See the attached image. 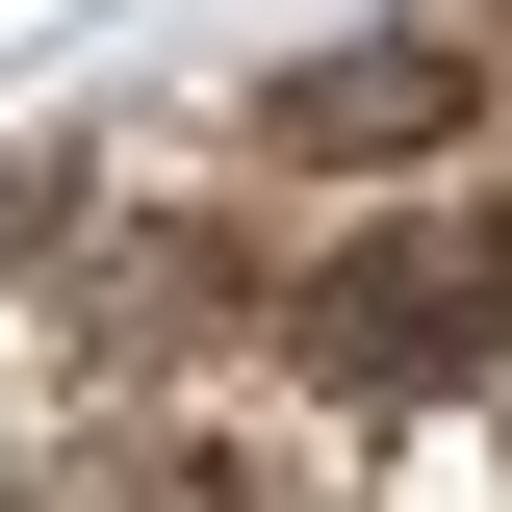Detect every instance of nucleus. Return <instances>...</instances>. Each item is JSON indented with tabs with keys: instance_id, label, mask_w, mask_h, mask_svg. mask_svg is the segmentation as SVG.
Wrapping results in <instances>:
<instances>
[{
	"instance_id": "nucleus-1",
	"label": "nucleus",
	"mask_w": 512,
	"mask_h": 512,
	"mask_svg": "<svg viewBox=\"0 0 512 512\" xmlns=\"http://www.w3.org/2000/svg\"><path fill=\"white\" fill-rule=\"evenodd\" d=\"M282 359L333 410H436V384H512V205H410V231L308 256L282 282Z\"/></svg>"
},
{
	"instance_id": "nucleus-2",
	"label": "nucleus",
	"mask_w": 512,
	"mask_h": 512,
	"mask_svg": "<svg viewBox=\"0 0 512 512\" xmlns=\"http://www.w3.org/2000/svg\"><path fill=\"white\" fill-rule=\"evenodd\" d=\"M461 103H487V26H359V52H308L256 128H282L308 180H410V154H461Z\"/></svg>"
},
{
	"instance_id": "nucleus-3",
	"label": "nucleus",
	"mask_w": 512,
	"mask_h": 512,
	"mask_svg": "<svg viewBox=\"0 0 512 512\" xmlns=\"http://www.w3.org/2000/svg\"><path fill=\"white\" fill-rule=\"evenodd\" d=\"M26 512H282L231 436H52L26 461Z\"/></svg>"
},
{
	"instance_id": "nucleus-4",
	"label": "nucleus",
	"mask_w": 512,
	"mask_h": 512,
	"mask_svg": "<svg viewBox=\"0 0 512 512\" xmlns=\"http://www.w3.org/2000/svg\"><path fill=\"white\" fill-rule=\"evenodd\" d=\"M52 205H77V154H26V180H0V256H26V231H52Z\"/></svg>"
}]
</instances>
